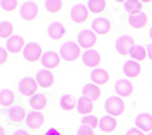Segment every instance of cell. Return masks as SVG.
<instances>
[{"label":"cell","instance_id":"6da1fadb","mask_svg":"<svg viewBox=\"0 0 152 135\" xmlns=\"http://www.w3.org/2000/svg\"><path fill=\"white\" fill-rule=\"evenodd\" d=\"M60 56L67 62H73L80 56V46L73 42L62 44V46L60 47Z\"/></svg>","mask_w":152,"mask_h":135},{"label":"cell","instance_id":"7a4b0ae2","mask_svg":"<svg viewBox=\"0 0 152 135\" xmlns=\"http://www.w3.org/2000/svg\"><path fill=\"white\" fill-rule=\"evenodd\" d=\"M105 109L108 115L112 117H118L122 116L125 111V105L124 101L118 96H111L105 102Z\"/></svg>","mask_w":152,"mask_h":135},{"label":"cell","instance_id":"3957f363","mask_svg":"<svg viewBox=\"0 0 152 135\" xmlns=\"http://www.w3.org/2000/svg\"><path fill=\"white\" fill-rule=\"evenodd\" d=\"M43 49L37 43H29L23 49V56L28 62H37L43 57Z\"/></svg>","mask_w":152,"mask_h":135},{"label":"cell","instance_id":"277c9868","mask_svg":"<svg viewBox=\"0 0 152 135\" xmlns=\"http://www.w3.org/2000/svg\"><path fill=\"white\" fill-rule=\"evenodd\" d=\"M78 45L80 47H84L86 50H91V47L96 44L97 38L96 34L89 29H84L78 34Z\"/></svg>","mask_w":152,"mask_h":135},{"label":"cell","instance_id":"5b68a950","mask_svg":"<svg viewBox=\"0 0 152 135\" xmlns=\"http://www.w3.org/2000/svg\"><path fill=\"white\" fill-rule=\"evenodd\" d=\"M38 14H39V9H38V5L33 1H27L24 3L21 9H20V15L24 21H33L37 18Z\"/></svg>","mask_w":152,"mask_h":135},{"label":"cell","instance_id":"8992f818","mask_svg":"<svg viewBox=\"0 0 152 135\" xmlns=\"http://www.w3.org/2000/svg\"><path fill=\"white\" fill-rule=\"evenodd\" d=\"M134 39L130 35H121L116 42V50L121 55H128L130 54L132 49L134 47Z\"/></svg>","mask_w":152,"mask_h":135},{"label":"cell","instance_id":"52a82bcc","mask_svg":"<svg viewBox=\"0 0 152 135\" xmlns=\"http://www.w3.org/2000/svg\"><path fill=\"white\" fill-rule=\"evenodd\" d=\"M37 89H38V83L33 78H23L18 83V90L24 96L32 97L33 95H35Z\"/></svg>","mask_w":152,"mask_h":135},{"label":"cell","instance_id":"ba28073f","mask_svg":"<svg viewBox=\"0 0 152 135\" xmlns=\"http://www.w3.org/2000/svg\"><path fill=\"white\" fill-rule=\"evenodd\" d=\"M35 80L38 83V85L42 88H51L54 85V82H55V78L53 76V73L48 71V69H40L38 71L37 73V77H35Z\"/></svg>","mask_w":152,"mask_h":135},{"label":"cell","instance_id":"9c48e42d","mask_svg":"<svg viewBox=\"0 0 152 135\" xmlns=\"http://www.w3.org/2000/svg\"><path fill=\"white\" fill-rule=\"evenodd\" d=\"M71 17L75 23H84L88 17H89V12H88L86 6L84 5H74L71 10Z\"/></svg>","mask_w":152,"mask_h":135},{"label":"cell","instance_id":"30bf717a","mask_svg":"<svg viewBox=\"0 0 152 135\" xmlns=\"http://www.w3.org/2000/svg\"><path fill=\"white\" fill-rule=\"evenodd\" d=\"M26 122H27V126L31 128V129H39L43 127L44 122H45V118L44 116L38 112V111H32L27 115V118H26Z\"/></svg>","mask_w":152,"mask_h":135},{"label":"cell","instance_id":"8fae6325","mask_svg":"<svg viewBox=\"0 0 152 135\" xmlns=\"http://www.w3.org/2000/svg\"><path fill=\"white\" fill-rule=\"evenodd\" d=\"M42 63L48 69L56 68L60 65V55L54 51H46L42 57Z\"/></svg>","mask_w":152,"mask_h":135},{"label":"cell","instance_id":"7c38bea8","mask_svg":"<svg viewBox=\"0 0 152 135\" xmlns=\"http://www.w3.org/2000/svg\"><path fill=\"white\" fill-rule=\"evenodd\" d=\"M115 90L118 95L123 96V97H129L133 94L134 87L133 84L129 80H125V79H119L116 85H115Z\"/></svg>","mask_w":152,"mask_h":135},{"label":"cell","instance_id":"4fadbf2b","mask_svg":"<svg viewBox=\"0 0 152 135\" xmlns=\"http://www.w3.org/2000/svg\"><path fill=\"white\" fill-rule=\"evenodd\" d=\"M135 124L141 131L152 130V116L150 113H140L135 118Z\"/></svg>","mask_w":152,"mask_h":135},{"label":"cell","instance_id":"5bb4252c","mask_svg":"<svg viewBox=\"0 0 152 135\" xmlns=\"http://www.w3.org/2000/svg\"><path fill=\"white\" fill-rule=\"evenodd\" d=\"M65 26L61 22H53L48 28V34L53 40H60L65 35Z\"/></svg>","mask_w":152,"mask_h":135},{"label":"cell","instance_id":"9a60e30c","mask_svg":"<svg viewBox=\"0 0 152 135\" xmlns=\"http://www.w3.org/2000/svg\"><path fill=\"white\" fill-rule=\"evenodd\" d=\"M24 46V40L21 35H14L10 39H7L6 47L7 51L11 54H18Z\"/></svg>","mask_w":152,"mask_h":135},{"label":"cell","instance_id":"2e32d148","mask_svg":"<svg viewBox=\"0 0 152 135\" xmlns=\"http://www.w3.org/2000/svg\"><path fill=\"white\" fill-rule=\"evenodd\" d=\"M93 31L96 33V34H100V35H104V34H107L111 29V24L108 22V20L104 18V17H97L96 20L93 21Z\"/></svg>","mask_w":152,"mask_h":135},{"label":"cell","instance_id":"e0dca14e","mask_svg":"<svg viewBox=\"0 0 152 135\" xmlns=\"http://www.w3.org/2000/svg\"><path fill=\"white\" fill-rule=\"evenodd\" d=\"M82 60H83V62H84L85 66H88V67H96V66H99L100 61H101V56L95 50H86L82 55Z\"/></svg>","mask_w":152,"mask_h":135},{"label":"cell","instance_id":"ac0fdd59","mask_svg":"<svg viewBox=\"0 0 152 135\" xmlns=\"http://www.w3.org/2000/svg\"><path fill=\"white\" fill-rule=\"evenodd\" d=\"M123 72L126 77L129 78H136L141 73V66L136 61H126L123 66Z\"/></svg>","mask_w":152,"mask_h":135},{"label":"cell","instance_id":"d6986e66","mask_svg":"<svg viewBox=\"0 0 152 135\" xmlns=\"http://www.w3.org/2000/svg\"><path fill=\"white\" fill-rule=\"evenodd\" d=\"M82 93H83L84 97H86V99H89L91 101L99 100L100 96H101L100 88L97 87V85H94V84H86V85H84Z\"/></svg>","mask_w":152,"mask_h":135},{"label":"cell","instance_id":"ffe728a7","mask_svg":"<svg viewBox=\"0 0 152 135\" xmlns=\"http://www.w3.org/2000/svg\"><path fill=\"white\" fill-rule=\"evenodd\" d=\"M99 127H100L101 130L105 131V133H112L117 128V120L112 116H105V117H102L100 119Z\"/></svg>","mask_w":152,"mask_h":135},{"label":"cell","instance_id":"44dd1931","mask_svg":"<svg viewBox=\"0 0 152 135\" xmlns=\"http://www.w3.org/2000/svg\"><path fill=\"white\" fill-rule=\"evenodd\" d=\"M129 24L135 29H141L147 24V16L144 12H140L137 15H130L129 16Z\"/></svg>","mask_w":152,"mask_h":135},{"label":"cell","instance_id":"7402d4cb","mask_svg":"<svg viewBox=\"0 0 152 135\" xmlns=\"http://www.w3.org/2000/svg\"><path fill=\"white\" fill-rule=\"evenodd\" d=\"M9 118L12 120V122H22L24 118H27V113L24 111V108L21 107V106H14L9 109V113H7Z\"/></svg>","mask_w":152,"mask_h":135},{"label":"cell","instance_id":"603a6c76","mask_svg":"<svg viewBox=\"0 0 152 135\" xmlns=\"http://www.w3.org/2000/svg\"><path fill=\"white\" fill-rule=\"evenodd\" d=\"M91 80L97 85H102L110 80V74L102 68H96L91 72Z\"/></svg>","mask_w":152,"mask_h":135},{"label":"cell","instance_id":"cb8c5ba5","mask_svg":"<svg viewBox=\"0 0 152 135\" xmlns=\"http://www.w3.org/2000/svg\"><path fill=\"white\" fill-rule=\"evenodd\" d=\"M29 104L31 106L37 109V111H40V109H44L48 105V97L44 94H35L29 99Z\"/></svg>","mask_w":152,"mask_h":135},{"label":"cell","instance_id":"d4e9b609","mask_svg":"<svg viewBox=\"0 0 152 135\" xmlns=\"http://www.w3.org/2000/svg\"><path fill=\"white\" fill-rule=\"evenodd\" d=\"M77 109L80 115H89L93 112L94 109V105L91 102V100L86 99V97L82 96L78 99V102H77Z\"/></svg>","mask_w":152,"mask_h":135},{"label":"cell","instance_id":"484cf974","mask_svg":"<svg viewBox=\"0 0 152 135\" xmlns=\"http://www.w3.org/2000/svg\"><path fill=\"white\" fill-rule=\"evenodd\" d=\"M15 102V94L10 89H3L0 91V105L11 106Z\"/></svg>","mask_w":152,"mask_h":135},{"label":"cell","instance_id":"4316f807","mask_svg":"<svg viewBox=\"0 0 152 135\" xmlns=\"http://www.w3.org/2000/svg\"><path fill=\"white\" fill-rule=\"evenodd\" d=\"M60 105L65 111H72L77 106V100L73 95H63L60 100Z\"/></svg>","mask_w":152,"mask_h":135},{"label":"cell","instance_id":"83f0119b","mask_svg":"<svg viewBox=\"0 0 152 135\" xmlns=\"http://www.w3.org/2000/svg\"><path fill=\"white\" fill-rule=\"evenodd\" d=\"M125 10L129 12L130 15H137L141 12L142 9V4L141 1H137V0H129V1H125L123 3Z\"/></svg>","mask_w":152,"mask_h":135},{"label":"cell","instance_id":"f1b7e54d","mask_svg":"<svg viewBox=\"0 0 152 135\" xmlns=\"http://www.w3.org/2000/svg\"><path fill=\"white\" fill-rule=\"evenodd\" d=\"M12 33H14V26L9 21H3L0 22V38L4 39H10Z\"/></svg>","mask_w":152,"mask_h":135},{"label":"cell","instance_id":"f546056e","mask_svg":"<svg viewBox=\"0 0 152 135\" xmlns=\"http://www.w3.org/2000/svg\"><path fill=\"white\" fill-rule=\"evenodd\" d=\"M88 7L94 14H102L106 10V1H104V0H90L88 3Z\"/></svg>","mask_w":152,"mask_h":135},{"label":"cell","instance_id":"4dcf8cb0","mask_svg":"<svg viewBox=\"0 0 152 135\" xmlns=\"http://www.w3.org/2000/svg\"><path fill=\"white\" fill-rule=\"evenodd\" d=\"M146 55H147V51L141 45H135L130 51V56L136 61H144L146 58Z\"/></svg>","mask_w":152,"mask_h":135},{"label":"cell","instance_id":"1f68e13d","mask_svg":"<svg viewBox=\"0 0 152 135\" xmlns=\"http://www.w3.org/2000/svg\"><path fill=\"white\" fill-rule=\"evenodd\" d=\"M45 7L49 12L56 14L62 9V1H60V0H49V1L45 3Z\"/></svg>","mask_w":152,"mask_h":135},{"label":"cell","instance_id":"d6a6232c","mask_svg":"<svg viewBox=\"0 0 152 135\" xmlns=\"http://www.w3.org/2000/svg\"><path fill=\"white\" fill-rule=\"evenodd\" d=\"M0 6L3 7V10L7 12H14L18 6V1L17 0H1L0 1Z\"/></svg>","mask_w":152,"mask_h":135},{"label":"cell","instance_id":"836d02e7","mask_svg":"<svg viewBox=\"0 0 152 135\" xmlns=\"http://www.w3.org/2000/svg\"><path fill=\"white\" fill-rule=\"evenodd\" d=\"M99 122H100V120H99L95 116H93V115H90V116H85V117H83V119H82L83 126H88V127H90L91 129L99 127Z\"/></svg>","mask_w":152,"mask_h":135},{"label":"cell","instance_id":"e575fe53","mask_svg":"<svg viewBox=\"0 0 152 135\" xmlns=\"http://www.w3.org/2000/svg\"><path fill=\"white\" fill-rule=\"evenodd\" d=\"M77 135H95L94 130L90 128V127H88V126H80L78 131H77Z\"/></svg>","mask_w":152,"mask_h":135},{"label":"cell","instance_id":"d590c367","mask_svg":"<svg viewBox=\"0 0 152 135\" xmlns=\"http://www.w3.org/2000/svg\"><path fill=\"white\" fill-rule=\"evenodd\" d=\"M9 60V53L4 47H0V66H3Z\"/></svg>","mask_w":152,"mask_h":135},{"label":"cell","instance_id":"8d00e7d4","mask_svg":"<svg viewBox=\"0 0 152 135\" xmlns=\"http://www.w3.org/2000/svg\"><path fill=\"white\" fill-rule=\"evenodd\" d=\"M126 135H145L140 129H136V128H132L126 131Z\"/></svg>","mask_w":152,"mask_h":135},{"label":"cell","instance_id":"74e56055","mask_svg":"<svg viewBox=\"0 0 152 135\" xmlns=\"http://www.w3.org/2000/svg\"><path fill=\"white\" fill-rule=\"evenodd\" d=\"M45 135H62L60 131H57L55 128H50L46 133H45Z\"/></svg>","mask_w":152,"mask_h":135},{"label":"cell","instance_id":"f35d334b","mask_svg":"<svg viewBox=\"0 0 152 135\" xmlns=\"http://www.w3.org/2000/svg\"><path fill=\"white\" fill-rule=\"evenodd\" d=\"M146 51H147V56L152 60V44H148L147 45V50Z\"/></svg>","mask_w":152,"mask_h":135},{"label":"cell","instance_id":"ab89813d","mask_svg":"<svg viewBox=\"0 0 152 135\" xmlns=\"http://www.w3.org/2000/svg\"><path fill=\"white\" fill-rule=\"evenodd\" d=\"M14 135H29V134L26 130H17L14 133Z\"/></svg>","mask_w":152,"mask_h":135},{"label":"cell","instance_id":"60d3db41","mask_svg":"<svg viewBox=\"0 0 152 135\" xmlns=\"http://www.w3.org/2000/svg\"><path fill=\"white\" fill-rule=\"evenodd\" d=\"M0 135H5V129L0 126Z\"/></svg>","mask_w":152,"mask_h":135},{"label":"cell","instance_id":"b9f144b4","mask_svg":"<svg viewBox=\"0 0 152 135\" xmlns=\"http://www.w3.org/2000/svg\"><path fill=\"white\" fill-rule=\"evenodd\" d=\"M148 34H150V38H151V39H152V28H151V29H150V32H148Z\"/></svg>","mask_w":152,"mask_h":135},{"label":"cell","instance_id":"7bdbcfd3","mask_svg":"<svg viewBox=\"0 0 152 135\" xmlns=\"http://www.w3.org/2000/svg\"><path fill=\"white\" fill-rule=\"evenodd\" d=\"M148 135H152V131H151V133H150V134H148Z\"/></svg>","mask_w":152,"mask_h":135}]
</instances>
